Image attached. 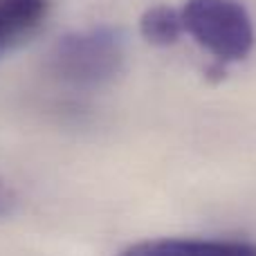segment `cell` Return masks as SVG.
Returning a JSON list of instances; mask_svg holds the SVG:
<instances>
[{
  "mask_svg": "<svg viewBox=\"0 0 256 256\" xmlns=\"http://www.w3.org/2000/svg\"><path fill=\"white\" fill-rule=\"evenodd\" d=\"M50 0H0V54L25 43L45 22Z\"/></svg>",
  "mask_w": 256,
  "mask_h": 256,
  "instance_id": "4",
  "label": "cell"
},
{
  "mask_svg": "<svg viewBox=\"0 0 256 256\" xmlns=\"http://www.w3.org/2000/svg\"><path fill=\"white\" fill-rule=\"evenodd\" d=\"M0 56H2V54H0Z\"/></svg>",
  "mask_w": 256,
  "mask_h": 256,
  "instance_id": "7",
  "label": "cell"
},
{
  "mask_svg": "<svg viewBox=\"0 0 256 256\" xmlns=\"http://www.w3.org/2000/svg\"><path fill=\"white\" fill-rule=\"evenodd\" d=\"M16 207V194L4 178H0V218L9 216Z\"/></svg>",
  "mask_w": 256,
  "mask_h": 256,
  "instance_id": "6",
  "label": "cell"
},
{
  "mask_svg": "<svg viewBox=\"0 0 256 256\" xmlns=\"http://www.w3.org/2000/svg\"><path fill=\"white\" fill-rule=\"evenodd\" d=\"M126 61V36L120 27L97 25L66 34L50 54L52 74L76 90H97L122 72Z\"/></svg>",
  "mask_w": 256,
  "mask_h": 256,
  "instance_id": "1",
  "label": "cell"
},
{
  "mask_svg": "<svg viewBox=\"0 0 256 256\" xmlns=\"http://www.w3.org/2000/svg\"><path fill=\"white\" fill-rule=\"evenodd\" d=\"M180 16L186 34L220 63L240 61L252 52V16L238 0H186Z\"/></svg>",
  "mask_w": 256,
  "mask_h": 256,
  "instance_id": "2",
  "label": "cell"
},
{
  "mask_svg": "<svg viewBox=\"0 0 256 256\" xmlns=\"http://www.w3.org/2000/svg\"><path fill=\"white\" fill-rule=\"evenodd\" d=\"M140 30H142V36L150 45H158V48H166V45L178 43V38L184 32L180 9L166 7V4H158V7L146 9L140 20Z\"/></svg>",
  "mask_w": 256,
  "mask_h": 256,
  "instance_id": "5",
  "label": "cell"
},
{
  "mask_svg": "<svg viewBox=\"0 0 256 256\" xmlns=\"http://www.w3.org/2000/svg\"><path fill=\"white\" fill-rule=\"evenodd\" d=\"M117 256H256V245L232 238H148Z\"/></svg>",
  "mask_w": 256,
  "mask_h": 256,
  "instance_id": "3",
  "label": "cell"
}]
</instances>
